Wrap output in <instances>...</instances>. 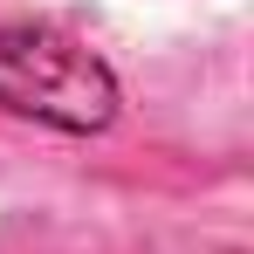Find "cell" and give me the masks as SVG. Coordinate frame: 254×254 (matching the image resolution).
<instances>
[{
    "label": "cell",
    "mask_w": 254,
    "mask_h": 254,
    "mask_svg": "<svg viewBox=\"0 0 254 254\" xmlns=\"http://www.w3.org/2000/svg\"><path fill=\"white\" fill-rule=\"evenodd\" d=\"M117 76L103 55L48 21H7L0 14V110L35 117L69 137H96L117 124Z\"/></svg>",
    "instance_id": "obj_1"
}]
</instances>
